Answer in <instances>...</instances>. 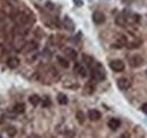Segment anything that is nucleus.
<instances>
[{
    "label": "nucleus",
    "instance_id": "nucleus-26",
    "mask_svg": "<svg viewBox=\"0 0 147 138\" xmlns=\"http://www.w3.org/2000/svg\"><path fill=\"white\" fill-rule=\"evenodd\" d=\"M119 138H130V135H129L128 133H123Z\"/></svg>",
    "mask_w": 147,
    "mask_h": 138
},
{
    "label": "nucleus",
    "instance_id": "nucleus-15",
    "mask_svg": "<svg viewBox=\"0 0 147 138\" xmlns=\"http://www.w3.org/2000/svg\"><path fill=\"white\" fill-rule=\"evenodd\" d=\"M83 62H84L87 67H92L93 64H94V59H93V57L88 55V54H84V55H83Z\"/></svg>",
    "mask_w": 147,
    "mask_h": 138
},
{
    "label": "nucleus",
    "instance_id": "nucleus-18",
    "mask_svg": "<svg viewBox=\"0 0 147 138\" xmlns=\"http://www.w3.org/2000/svg\"><path fill=\"white\" fill-rule=\"evenodd\" d=\"M57 60H58V62H59V65L61 67H63V68H68L69 67V62H68L67 59H65L62 57H57Z\"/></svg>",
    "mask_w": 147,
    "mask_h": 138
},
{
    "label": "nucleus",
    "instance_id": "nucleus-23",
    "mask_svg": "<svg viewBox=\"0 0 147 138\" xmlns=\"http://www.w3.org/2000/svg\"><path fill=\"white\" fill-rule=\"evenodd\" d=\"M42 101V106L43 108H48V106H50L51 105V101H50V97H48V96H45L43 100H41Z\"/></svg>",
    "mask_w": 147,
    "mask_h": 138
},
{
    "label": "nucleus",
    "instance_id": "nucleus-8",
    "mask_svg": "<svg viewBox=\"0 0 147 138\" xmlns=\"http://www.w3.org/2000/svg\"><path fill=\"white\" fill-rule=\"evenodd\" d=\"M120 124H121V121L119 119H117V118H112L108 122V127L110 128L111 130H117L120 127Z\"/></svg>",
    "mask_w": 147,
    "mask_h": 138
},
{
    "label": "nucleus",
    "instance_id": "nucleus-25",
    "mask_svg": "<svg viewBox=\"0 0 147 138\" xmlns=\"http://www.w3.org/2000/svg\"><path fill=\"white\" fill-rule=\"evenodd\" d=\"M140 110H142L144 113H147V102L146 103H144L142 106H140Z\"/></svg>",
    "mask_w": 147,
    "mask_h": 138
},
{
    "label": "nucleus",
    "instance_id": "nucleus-7",
    "mask_svg": "<svg viewBox=\"0 0 147 138\" xmlns=\"http://www.w3.org/2000/svg\"><path fill=\"white\" fill-rule=\"evenodd\" d=\"M6 64H7V66H8L9 68L15 69L19 66L20 61H19V59L17 57H9V58L7 59V62H6Z\"/></svg>",
    "mask_w": 147,
    "mask_h": 138
},
{
    "label": "nucleus",
    "instance_id": "nucleus-24",
    "mask_svg": "<svg viewBox=\"0 0 147 138\" xmlns=\"http://www.w3.org/2000/svg\"><path fill=\"white\" fill-rule=\"evenodd\" d=\"M85 91H86V93L92 94L93 92H94V86L91 85V83H88V84H86V86H85Z\"/></svg>",
    "mask_w": 147,
    "mask_h": 138
},
{
    "label": "nucleus",
    "instance_id": "nucleus-30",
    "mask_svg": "<svg viewBox=\"0 0 147 138\" xmlns=\"http://www.w3.org/2000/svg\"><path fill=\"white\" fill-rule=\"evenodd\" d=\"M0 138H2V137H1V136H0Z\"/></svg>",
    "mask_w": 147,
    "mask_h": 138
},
{
    "label": "nucleus",
    "instance_id": "nucleus-17",
    "mask_svg": "<svg viewBox=\"0 0 147 138\" xmlns=\"http://www.w3.org/2000/svg\"><path fill=\"white\" fill-rule=\"evenodd\" d=\"M57 99H58V103L61 104V105H66V104L68 103V97H67V95H65V94H62V93L58 94Z\"/></svg>",
    "mask_w": 147,
    "mask_h": 138
},
{
    "label": "nucleus",
    "instance_id": "nucleus-5",
    "mask_svg": "<svg viewBox=\"0 0 147 138\" xmlns=\"http://www.w3.org/2000/svg\"><path fill=\"white\" fill-rule=\"evenodd\" d=\"M117 85H118V87L121 91H127L131 86V83H130V80L127 79V78H119L118 82H117Z\"/></svg>",
    "mask_w": 147,
    "mask_h": 138
},
{
    "label": "nucleus",
    "instance_id": "nucleus-6",
    "mask_svg": "<svg viewBox=\"0 0 147 138\" xmlns=\"http://www.w3.org/2000/svg\"><path fill=\"white\" fill-rule=\"evenodd\" d=\"M93 22L97 25H101L105 22V15L102 12H95L93 14Z\"/></svg>",
    "mask_w": 147,
    "mask_h": 138
},
{
    "label": "nucleus",
    "instance_id": "nucleus-29",
    "mask_svg": "<svg viewBox=\"0 0 147 138\" xmlns=\"http://www.w3.org/2000/svg\"><path fill=\"white\" fill-rule=\"evenodd\" d=\"M145 72H146V76H147V70H146V71H145Z\"/></svg>",
    "mask_w": 147,
    "mask_h": 138
},
{
    "label": "nucleus",
    "instance_id": "nucleus-10",
    "mask_svg": "<svg viewBox=\"0 0 147 138\" xmlns=\"http://www.w3.org/2000/svg\"><path fill=\"white\" fill-rule=\"evenodd\" d=\"M37 47H38V45H37L36 42L31 41V42H28V43L24 44V51H25V52L34 51V50H36V49H37Z\"/></svg>",
    "mask_w": 147,
    "mask_h": 138
},
{
    "label": "nucleus",
    "instance_id": "nucleus-12",
    "mask_svg": "<svg viewBox=\"0 0 147 138\" xmlns=\"http://www.w3.org/2000/svg\"><path fill=\"white\" fill-rule=\"evenodd\" d=\"M63 26H65L68 31H70V32L75 30V24H74V22L68 17V16H66L65 19H63Z\"/></svg>",
    "mask_w": 147,
    "mask_h": 138
},
{
    "label": "nucleus",
    "instance_id": "nucleus-20",
    "mask_svg": "<svg viewBox=\"0 0 147 138\" xmlns=\"http://www.w3.org/2000/svg\"><path fill=\"white\" fill-rule=\"evenodd\" d=\"M6 133H7V135L9 136V137H15L16 136V134H17V130H16V128L15 127H8L7 128V130H6Z\"/></svg>",
    "mask_w": 147,
    "mask_h": 138
},
{
    "label": "nucleus",
    "instance_id": "nucleus-28",
    "mask_svg": "<svg viewBox=\"0 0 147 138\" xmlns=\"http://www.w3.org/2000/svg\"><path fill=\"white\" fill-rule=\"evenodd\" d=\"M123 2H125V0H123ZM126 2H128L129 3V2H131V0H126Z\"/></svg>",
    "mask_w": 147,
    "mask_h": 138
},
{
    "label": "nucleus",
    "instance_id": "nucleus-19",
    "mask_svg": "<svg viewBox=\"0 0 147 138\" xmlns=\"http://www.w3.org/2000/svg\"><path fill=\"white\" fill-rule=\"evenodd\" d=\"M140 45H142V41H140V40H135V41L128 43L129 49H137V48H139Z\"/></svg>",
    "mask_w": 147,
    "mask_h": 138
},
{
    "label": "nucleus",
    "instance_id": "nucleus-27",
    "mask_svg": "<svg viewBox=\"0 0 147 138\" xmlns=\"http://www.w3.org/2000/svg\"><path fill=\"white\" fill-rule=\"evenodd\" d=\"M74 1H75V3L77 6H83V1L82 0H74Z\"/></svg>",
    "mask_w": 147,
    "mask_h": 138
},
{
    "label": "nucleus",
    "instance_id": "nucleus-9",
    "mask_svg": "<svg viewBox=\"0 0 147 138\" xmlns=\"http://www.w3.org/2000/svg\"><path fill=\"white\" fill-rule=\"evenodd\" d=\"M101 112L100 111H97V110H90L88 111V118L91 119L92 121H97L101 119Z\"/></svg>",
    "mask_w": 147,
    "mask_h": 138
},
{
    "label": "nucleus",
    "instance_id": "nucleus-3",
    "mask_svg": "<svg viewBox=\"0 0 147 138\" xmlns=\"http://www.w3.org/2000/svg\"><path fill=\"white\" fill-rule=\"evenodd\" d=\"M14 20L16 22V24H17V25L23 26V25H25V24H27V23H28L30 17H28L25 13H17V14L14 16Z\"/></svg>",
    "mask_w": 147,
    "mask_h": 138
},
{
    "label": "nucleus",
    "instance_id": "nucleus-22",
    "mask_svg": "<svg viewBox=\"0 0 147 138\" xmlns=\"http://www.w3.org/2000/svg\"><path fill=\"white\" fill-rule=\"evenodd\" d=\"M76 118H77V120H78L79 123H84L85 122V114L82 111H78L76 113Z\"/></svg>",
    "mask_w": 147,
    "mask_h": 138
},
{
    "label": "nucleus",
    "instance_id": "nucleus-2",
    "mask_svg": "<svg viewBox=\"0 0 147 138\" xmlns=\"http://www.w3.org/2000/svg\"><path fill=\"white\" fill-rule=\"evenodd\" d=\"M129 64L132 68H137L144 64V59L139 54H132L131 57H129Z\"/></svg>",
    "mask_w": 147,
    "mask_h": 138
},
{
    "label": "nucleus",
    "instance_id": "nucleus-4",
    "mask_svg": "<svg viewBox=\"0 0 147 138\" xmlns=\"http://www.w3.org/2000/svg\"><path fill=\"white\" fill-rule=\"evenodd\" d=\"M110 68L113 71H117V72H120L125 69V64L122 60H119V59H115V60H112L110 62Z\"/></svg>",
    "mask_w": 147,
    "mask_h": 138
},
{
    "label": "nucleus",
    "instance_id": "nucleus-13",
    "mask_svg": "<svg viewBox=\"0 0 147 138\" xmlns=\"http://www.w3.org/2000/svg\"><path fill=\"white\" fill-rule=\"evenodd\" d=\"M65 54H66V57H67L68 59H70V60H75V59L77 58V52L75 51L74 49H71V48H67V49L65 50Z\"/></svg>",
    "mask_w": 147,
    "mask_h": 138
},
{
    "label": "nucleus",
    "instance_id": "nucleus-21",
    "mask_svg": "<svg viewBox=\"0 0 147 138\" xmlns=\"http://www.w3.org/2000/svg\"><path fill=\"white\" fill-rule=\"evenodd\" d=\"M126 19L127 18L125 17V16H118V17L115 18V23H117V25H119V26H125L126 25Z\"/></svg>",
    "mask_w": 147,
    "mask_h": 138
},
{
    "label": "nucleus",
    "instance_id": "nucleus-14",
    "mask_svg": "<svg viewBox=\"0 0 147 138\" xmlns=\"http://www.w3.org/2000/svg\"><path fill=\"white\" fill-rule=\"evenodd\" d=\"M25 104L24 103H16L14 105V108H13V111L15 112V113H18V114H22V113H24L25 112Z\"/></svg>",
    "mask_w": 147,
    "mask_h": 138
},
{
    "label": "nucleus",
    "instance_id": "nucleus-11",
    "mask_svg": "<svg viewBox=\"0 0 147 138\" xmlns=\"http://www.w3.org/2000/svg\"><path fill=\"white\" fill-rule=\"evenodd\" d=\"M75 71H76L79 76H82V77H86V76H87V70H86V68H85L83 65L77 64V65L75 66Z\"/></svg>",
    "mask_w": 147,
    "mask_h": 138
},
{
    "label": "nucleus",
    "instance_id": "nucleus-16",
    "mask_svg": "<svg viewBox=\"0 0 147 138\" xmlns=\"http://www.w3.org/2000/svg\"><path fill=\"white\" fill-rule=\"evenodd\" d=\"M28 101H30V103L32 104L33 106H36V105H38L40 102H41V99H40V96H38V95L33 94V95H31V96H30Z\"/></svg>",
    "mask_w": 147,
    "mask_h": 138
},
{
    "label": "nucleus",
    "instance_id": "nucleus-1",
    "mask_svg": "<svg viewBox=\"0 0 147 138\" xmlns=\"http://www.w3.org/2000/svg\"><path fill=\"white\" fill-rule=\"evenodd\" d=\"M91 75H92L93 79H95L97 82H101V80L105 79V71H104V68L102 67V65L100 62H94L93 64Z\"/></svg>",
    "mask_w": 147,
    "mask_h": 138
}]
</instances>
